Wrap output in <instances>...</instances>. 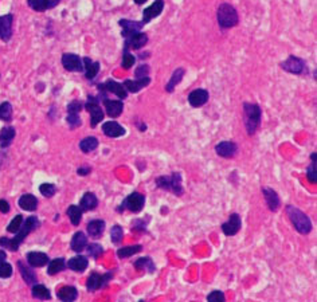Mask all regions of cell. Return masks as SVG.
<instances>
[{"label": "cell", "instance_id": "1", "mask_svg": "<svg viewBox=\"0 0 317 302\" xmlns=\"http://www.w3.org/2000/svg\"><path fill=\"white\" fill-rule=\"evenodd\" d=\"M286 214L289 216L292 224L301 235H308L312 231V221L308 216L293 205H286Z\"/></svg>", "mask_w": 317, "mask_h": 302}, {"label": "cell", "instance_id": "2", "mask_svg": "<svg viewBox=\"0 0 317 302\" xmlns=\"http://www.w3.org/2000/svg\"><path fill=\"white\" fill-rule=\"evenodd\" d=\"M243 113H245V126L246 132L252 136L257 132L258 126L261 124V116L262 110L257 103L245 102L243 103Z\"/></svg>", "mask_w": 317, "mask_h": 302}, {"label": "cell", "instance_id": "3", "mask_svg": "<svg viewBox=\"0 0 317 302\" xmlns=\"http://www.w3.org/2000/svg\"><path fill=\"white\" fill-rule=\"evenodd\" d=\"M216 19H218V24L220 28H232L235 27L238 22H239V17L238 12L234 7L229 4V3H222L218 7L216 11Z\"/></svg>", "mask_w": 317, "mask_h": 302}, {"label": "cell", "instance_id": "4", "mask_svg": "<svg viewBox=\"0 0 317 302\" xmlns=\"http://www.w3.org/2000/svg\"><path fill=\"white\" fill-rule=\"evenodd\" d=\"M183 179L180 172H173L171 176H159L156 179V185L161 189L171 191L173 195L182 196L184 192L183 188Z\"/></svg>", "mask_w": 317, "mask_h": 302}, {"label": "cell", "instance_id": "5", "mask_svg": "<svg viewBox=\"0 0 317 302\" xmlns=\"http://www.w3.org/2000/svg\"><path fill=\"white\" fill-rule=\"evenodd\" d=\"M279 67L290 74L301 76L306 73V62L302 58H298L296 55H289V58L279 63Z\"/></svg>", "mask_w": 317, "mask_h": 302}, {"label": "cell", "instance_id": "6", "mask_svg": "<svg viewBox=\"0 0 317 302\" xmlns=\"http://www.w3.org/2000/svg\"><path fill=\"white\" fill-rule=\"evenodd\" d=\"M145 204V196L140 192H133L127 196V199L124 200L123 204L120 205L117 208V211L123 212L125 208L132 212H140V211L144 208Z\"/></svg>", "mask_w": 317, "mask_h": 302}, {"label": "cell", "instance_id": "7", "mask_svg": "<svg viewBox=\"0 0 317 302\" xmlns=\"http://www.w3.org/2000/svg\"><path fill=\"white\" fill-rule=\"evenodd\" d=\"M39 224H41V223L38 221L37 216H30V218H27L26 221H24V223H21L19 231L16 232V235L14 237V242H15L16 246L19 247L21 243L27 238V235L31 231H34L35 228H38Z\"/></svg>", "mask_w": 317, "mask_h": 302}, {"label": "cell", "instance_id": "8", "mask_svg": "<svg viewBox=\"0 0 317 302\" xmlns=\"http://www.w3.org/2000/svg\"><path fill=\"white\" fill-rule=\"evenodd\" d=\"M85 108L86 110L90 113L91 128H96L97 125L100 124L102 120H104V112H102V109L100 108V105H98V100L93 97V96H89Z\"/></svg>", "mask_w": 317, "mask_h": 302}, {"label": "cell", "instance_id": "9", "mask_svg": "<svg viewBox=\"0 0 317 302\" xmlns=\"http://www.w3.org/2000/svg\"><path fill=\"white\" fill-rule=\"evenodd\" d=\"M98 90L102 93H113V94H116L120 100H125L127 96H128V92H127V89L124 87V85L113 81V80H107L106 82L100 83V85H98Z\"/></svg>", "mask_w": 317, "mask_h": 302}, {"label": "cell", "instance_id": "10", "mask_svg": "<svg viewBox=\"0 0 317 302\" xmlns=\"http://www.w3.org/2000/svg\"><path fill=\"white\" fill-rule=\"evenodd\" d=\"M125 39V42H124V49L127 50H140L141 47H144L145 44L148 43V35L145 33H134L132 35H129Z\"/></svg>", "mask_w": 317, "mask_h": 302}, {"label": "cell", "instance_id": "11", "mask_svg": "<svg viewBox=\"0 0 317 302\" xmlns=\"http://www.w3.org/2000/svg\"><path fill=\"white\" fill-rule=\"evenodd\" d=\"M62 65L67 71H73V73L84 71V62L77 54L66 53L62 55Z\"/></svg>", "mask_w": 317, "mask_h": 302}, {"label": "cell", "instance_id": "12", "mask_svg": "<svg viewBox=\"0 0 317 302\" xmlns=\"http://www.w3.org/2000/svg\"><path fill=\"white\" fill-rule=\"evenodd\" d=\"M110 278H112V273H106L104 275H100L98 273H91L86 282V287L89 291H96L102 286L106 285Z\"/></svg>", "mask_w": 317, "mask_h": 302}, {"label": "cell", "instance_id": "13", "mask_svg": "<svg viewBox=\"0 0 317 302\" xmlns=\"http://www.w3.org/2000/svg\"><path fill=\"white\" fill-rule=\"evenodd\" d=\"M241 216L238 215V214H231L230 218H229V221H225L223 224H222V231L225 235L227 237H234L238 234V231L241 230Z\"/></svg>", "mask_w": 317, "mask_h": 302}, {"label": "cell", "instance_id": "14", "mask_svg": "<svg viewBox=\"0 0 317 302\" xmlns=\"http://www.w3.org/2000/svg\"><path fill=\"white\" fill-rule=\"evenodd\" d=\"M164 10V1L163 0H155L149 7H147L144 11H143V20L141 22L147 24L149 23L152 19H155L160 15L161 12Z\"/></svg>", "mask_w": 317, "mask_h": 302}, {"label": "cell", "instance_id": "15", "mask_svg": "<svg viewBox=\"0 0 317 302\" xmlns=\"http://www.w3.org/2000/svg\"><path fill=\"white\" fill-rule=\"evenodd\" d=\"M12 23H14L12 14L0 17V39L3 42H8L12 37Z\"/></svg>", "mask_w": 317, "mask_h": 302}, {"label": "cell", "instance_id": "16", "mask_svg": "<svg viewBox=\"0 0 317 302\" xmlns=\"http://www.w3.org/2000/svg\"><path fill=\"white\" fill-rule=\"evenodd\" d=\"M216 155L225 159H232L238 152V145L232 141H222L218 145L215 146Z\"/></svg>", "mask_w": 317, "mask_h": 302}, {"label": "cell", "instance_id": "17", "mask_svg": "<svg viewBox=\"0 0 317 302\" xmlns=\"http://www.w3.org/2000/svg\"><path fill=\"white\" fill-rule=\"evenodd\" d=\"M102 132L104 135L106 137H110V139H117V137H121L127 133V130L124 128L123 125H120L116 121H107L105 124L102 125Z\"/></svg>", "mask_w": 317, "mask_h": 302}, {"label": "cell", "instance_id": "18", "mask_svg": "<svg viewBox=\"0 0 317 302\" xmlns=\"http://www.w3.org/2000/svg\"><path fill=\"white\" fill-rule=\"evenodd\" d=\"M210 94L207 90H204V89H196V90L190 93V96H188V102H190V105H191L192 108H200V106H203L204 103H207Z\"/></svg>", "mask_w": 317, "mask_h": 302}, {"label": "cell", "instance_id": "19", "mask_svg": "<svg viewBox=\"0 0 317 302\" xmlns=\"http://www.w3.org/2000/svg\"><path fill=\"white\" fill-rule=\"evenodd\" d=\"M120 27L123 28V38H127L129 35H132L134 33H139L141 31V28L144 27L145 24L143 22H137V20H128V19H121L120 22Z\"/></svg>", "mask_w": 317, "mask_h": 302}, {"label": "cell", "instance_id": "20", "mask_svg": "<svg viewBox=\"0 0 317 302\" xmlns=\"http://www.w3.org/2000/svg\"><path fill=\"white\" fill-rule=\"evenodd\" d=\"M104 106L106 110V114L112 119H116L124 112V103L121 100H107L104 98Z\"/></svg>", "mask_w": 317, "mask_h": 302}, {"label": "cell", "instance_id": "21", "mask_svg": "<svg viewBox=\"0 0 317 302\" xmlns=\"http://www.w3.org/2000/svg\"><path fill=\"white\" fill-rule=\"evenodd\" d=\"M149 83V77H143V78H137V80H127V81H124L123 85L127 89V92L139 93L140 90H143L144 87L148 86Z\"/></svg>", "mask_w": 317, "mask_h": 302}, {"label": "cell", "instance_id": "22", "mask_svg": "<svg viewBox=\"0 0 317 302\" xmlns=\"http://www.w3.org/2000/svg\"><path fill=\"white\" fill-rule=\"evenodd\" d=\"M262 194L263 198H265V201H266V204H268V208L270 211H275L278 210L279 205H281V201H279V196L278 194L272 188H268V187H265L262 188Z\"/></svg>", "mask_w": 317, "mask_h": 302}, {"label": "cell", "instance_id": "23", "mask_svg": "<svg viewBox=\"0 0 317 302\" xmlns=\"http://www.w3.org/2000/svg\"><path fill=\"white\" fill-rule=\"evenodd\" d=\"M48 255L41 251H31L27 254V262L31 267H43L48 263Z\"/></svg>", "mask_w": 317, "mask_h": 302}, {"label": "cell", "instance_id": "24", "mask_svg": "<svg viewBox=\"0 0 317 302\" xmlns=\"http://www.w3.org/2000/svg\"><path fill=\"white\" fill-rule=\"evenodd\" d=\"M86 230H87L89 237L93 238V239H98V238H101V235L105 231V221H101V219L90 221L87 223Z\"/></svg>", "mask_w": 317, "mask_h": 302}, {"label": "cell", "instance_id": "25", "mask_svg": "<svg viewBox=\"0 0 317 302\" xmlns=\"http://www.w3.org/2000/svg\"><path fill=\"white\" fill-rule=\"evenodd\" d=\"M87 264H89V261L86 257L84 255H77L74 258H71L67 262V267L70 270H73L75 273H84L86 269H87Z\"/></svg>", "mask_w": 317, "mask_h": 302}, {"label": "cell", "instance_id": "26", "mask_svg": "<svg viewBox=\"0 0 317 302\" xmlns=\"http://www.w3.org/2000/svg\"><path fill=\"white\" fill-rule=\"evenodd\" d=\"M82 62H84V69L86 70V80H89V81L94 80L97 74H98V71H100V62H93L89 57H85L82 60Z\"/></svg>", "mask_w": 317, "mask_h": 302}, {"label": "cell", "instance_id": "27", "mask_svg": "<svg viewBox=\"0 0 317 302\" xmlns=\"http://www.w3.org/2000/svg\"><path fill=\"white\" fill-rule=\"evenodd\" d=\"M87 246V237L82 231L75 232L71 239V250L75 253H82Z\"/></svg>", "mask_w": 317, "mask_h": 302}, {"label": "cell", "instance_id": "28", "mask_svg": "<svg viewBox=\"0 0 317 302\" xmlns=\"http://www.w3.org/2000/svg\"><path fill=\"white\" fill-rule=\"evenodd\" d=\"M18 267H19V271H21V278L24 280L27 285H35L37 283V274H35V271L31 267L26 266L21 261L18 262Z\"/></svg>", "mask_w": 317, "mask_h": 302}, {"label": "cell", "instance_id": "29", "mask_svg": "<svg viewBox=\"0 0 317 302\" xmlns=\"http://www.w3.org/2000/svg\"><path fill=\"white\" fill-rule=\"evenodd\" d=\"M19 207H21V210L32 212V211L37 210L38 199L31 194L21 195V198H19Z\"/></svg>", "mask_w": 317, "mask_h": 302}, {"label": "cell", "instance_id": "30", "mask_svg": "<svg viewBox=\"0 0 317 302\" xmlns=\"http://www.w3.org/2000/svg\"><path fill=\"white\" fill-rule=\"evenodd\" d=\"M57 297L61 301H75L78 297V291L74 286H62L58 291H57Z\"/></svg>", "mask_w": 317, "mask_h": 302}, {"label": "cell", "instance_id": "31", "mask_svg": "<svg viewBox=\"0 0 317 302\" xmlns=\"http://www.w3.org/2000/svg\"><path fill=\"white\" fill-rule=\"evenodd\" d=\"M16 136L15 128L12 126H7V128H3L0 130V148H7V146L11 145V142L14 141Z\"/></svg>", "mask_w": 317, "mask_h": 302}, {"label": "cell", "instance_id": "32", "mask_svg": "<svg viewBox=\"0 0 317 302\" xmlns=\"http://www.w3.org/2000/svg\"><path fill=\"white\" fill-rule=\"evenodd\" d=\"M98 204V199L93 192H86L80 201V207L82 211H91L94 210Z\"/></svg>", "mask_w": 317, "mask_h": 302}, {"label": "cell", "instance_id": "33", "mask_svg": "<svg viewBox=\"0 0 317 302\" xmlns=\"http://www.w3.org/2000/svg\"><path fill=\"white\" fill-rule=\"evenodd\" d=\"M184 74H186V71H184V69H182V67H179V69H176V70L172 73L171 76V80L168 81V83L166 85V90L168 93H172L173 90H175V87L182 82L183 77H184Z\"/></svg>", "mask_w": 317, "mask_h": 302}, {"label": "cell", "instance_id": "34", "mask_svg": "<svg viewBox=\"0 0 317 302\" xmlns=\"http://www.w3.org/2000/svg\"><path fill=\"white\" fill-rule=\"evenodd\" d=\"M317 153L313 152L311 155V165L306 169V178L311 183L316 184L317 183Z\"/></svg>", "mask_w": 317, "mask_h": 302}, {"label": "cell", "instance_id": "35", "mask_svg": "<svg viewBox=\"0 0 317 302\" xmlns=\"http://www.w3.org/2000/svg\"><path fill=\"white\" fill-rule=\"evenodd\" d=\"M143 250L141 244H133V246H127V247H121L117 250V257L120 259H125L132 257L134 254L140 253Z\"/></svg>", "mask_w": 317, "mask_h": 302}, {"label": "cell", "instance_id": "36", "mask_svg": "<svg viewBox=\"0 0 317 302\" xmlns=\"http://www.w3.org/2000/svg\"><path fill=\"white\" fill-rule=\"evenodd\" d=\"M134 269L136 270H148V273H155L156 266L153 263V261L149 258V257H144V258L137 259L134 262Z\"/></svg>", "mask_w": 317, "mask_h": 302}, {"label": "cell", "instance_id": "37", "mask_svg": "<svg viewBox=\"0 0 317 302\" xmlns=\"http://www.w3.org/2000/svg\"><path fill=\"white\" fill-rule=\"evenodd\" d=\"M97 146H98V140H97L96 137H93V136L86 137L84 140H81L80 142V149L84 152V153L93 152L94 149H97Z\"/></svg>", "mask_w": 317, "mask_h": 302}, {"label": "cell", "instance_id": "38", "mask_svg": "<svg viewBox=\"0 0 317 302\" xmlns=\"http://www.w3.org/2000/svg\"><path fill=\"white\" fill-rule=\"evenodd\" d=\"M67 216L73 226H78L82 221V210L78 205H70L67 208Z\"/></svg>", "mask_w": 317, "mask_h": 302}, {"label": "cell", "instance_id": "39", "mask_svg": "<svg viewBox=\"0 0 317 302\" xmlns=\"http://www.w3.org/2000/svg\"><path fill=\"white\" fill-rule=\"evenodd\" d=\"M64 267H66V261L63 258H57L48 263L47 273L50 275H55L61 273L62 270H64Z\"/></svg>", "mask_w": 317, "mask_h": 302}, {"label": "cell", "instance_id": "40", "mask_svg": "<svg viewBox=\"0 0 317 302\" xmlns=\"http://www.w3.org/2000/svg\"><path fill=\"white\" fill-rule=\"evenodd\" d=\"M32 297L38 300H50L51 294L46 286L43 285H34L32 286Z\"/></svg>", "mask_w": 317, "mask_h": 302}, {"label": "cell", "instance_id": "41", "mask_svg": "<svg viewBox=\"0 0 317 302\" xmlns=\"http://www.w3.org/2000/svg\"><path fill=\"white\" fill-rule=\"evenodd\" d=\"M136 63V57H134L129 50L124 49L123 53V62H121V65L125 70H129V69H132V66Z\"/></svg>", "mask_w": 317, "mask_h": 302}, {"label": "cell", "instance_id": "42", "mask_svg": "<svg viewBox=\"0 0 317 302\" xmlns=\"http://www.w3.org/2000/svg\"><path fill=\"white\" fill-rule=\"evenodd\" d=\"M12 117V105L10 102L0 103V121H10Z\"/></svg>", "mask_w": 317, "mask_h": 302}, {"label": "cell", "instance_id": "43", "mask_svg": "<svg viewBox=\"0 0 317 302\" xmlns=\"http://www.w3.org/2000/svg\"><path fill=\"white\" fill-rule=\"evenodd\" d=\"M27 3H28L30 8H32L34 11L43 12L48 10L47 0H27Z\"/></svg>", "mask_w": 317, "mask_h": 302}, {"label": "cell", "instance_id": "44", "mask_svg": "<svg viewBox=\"0 0 317 302\" xmlns=\"http://www.w3.org/2000/svg\"><path fill=\"white\" fill-rule=\"evenodd\" d=\"M110 238H112V242L114 244H118V243H121L124 238V230L123 227L118 226V224H114L112 227V230H110Z\"/></svg>", "mask_w": 317, "mask_h": 302}, {"label": "cell", "instance_id": "45", "mask_svg": "<svg viewBox=\"0 0 317 302\" xmlns=\"http://www.w3.org/2000/svg\"><path fill=\"white\" fill-rule=\"evenodd\" d=\"M55 191H57V187L51 183H43L39 185V192H41L44 198H53Z\"/></svg>", "mask_w": 317, "mask_h": 302}, {"label": "cell", "instance_id": "46", "mask_svg": "<svg viewBox=\"0 0 317 302\" xmlns=\"http://www.w3.org/2000/svg\"><path fill=\"white\" fill-rule=\"evenodd\" d=\"M86 250H87V254H89V257L91 258L97 259L102 253H104V248H102L101 244H98V243H91L89 246H86Z\"/></svg>", "mask_w": 317, "mask_h": 302}, {"label": "cell", "instance_id": "47", "mask_svg": "<svg viewBox=\"0 0 317 302\" xmlns=\"http://www.w3.org/2000/svg\"><path fill=\"white\" fill-rule=\"evenodd\" d=\"M21 223H23V216L16 215L15 218L10 221V224H8V227H7V231L11 232V234H16V232L19 231Z\"/></svg>", "mask_w": 317, "mask_h": 302}, {"label": "cell", "instance_id": "48", "mask_svg": "<svg viewBox=\"0 0 317 302\" xmlns=\"http://www.w3.org/2000/svg\"><path fill=\"white\" fill-rule=\"evenodd\" d=\"M66 121H67V124L70 125L71 129H74V128H77V126H80V125L82 124L80 119V113H69L67 114Z\"/></svg>", "mask_w": 317, "mask_h": 302}, {"label": "cell", "instance_id": "49", "mask_svg": "<svg viewBox=\"0 0 317 302\" xmlns=\"http://www.w3.org/2000/svg\"><path fill=\"white\" fill-rule=\"evenodd\" d=\"M12 275V266L7 262H0V278H10Z\"/></svg>", "mask_w": 317, "mask_h": 302}, {"label": "cell", "instance_id": "50", "mask_svg": "<svg viewBox=\"0 0 317 302\" xmlns=\"http://www.w3.org/2000/svg\"><path fill=\"white\" fill-rule=\"evenodd\" d=\"M207 301L209 302H215V301L225 302L226 297L220 290H214V291H211L209 296H207Z\"/></svg>", "mask_w": 317, "mask_h": 302}, {"label": "cell", "instance_id": "51", "mask_svg": "<svg viewBox=\"0 0 317 302\" xmlns=\"http://www.w3.org/2000/svg\"><path fill=\"white\" fill-rule=\"evenodd\" d=\"M0 246L8 248L10 251H18L19 248L14 242V239H8V238H0Z\"/></svg>", "mask_w": 317, "mask_h": 302}, {"label": "cell", "instance_id": "52", "mask_svg": "<svg viewBox=\"0 0 317 302\" xmlns=\"http://www.w3.org/2000/svg\"><path fill=\"white\" fill-rule=\"evenodd\" d=\"M149 74V66L148 65H140L136 71H134V77L136 78H143V77H148Z\"/></svg>", "mask_w": 317, "mask_h": 302}, {"label": "cell", "instance_id": "53", "mask_svg": "<svg viewBox=\"0 0 317 302\" xmlns=\"http://www.w3.org/2000/svg\"><path fill=\"white\" fill-rule=\"evenodd\" d=\"M82 109V103L80 101H73L67 105V113H80Z\"/></svg>", "mask_w": 317, "mask_h": 302}, {"label": "cell", "instance_id": "54", "mask_svg": "<svg viewBox=\"0 0 317 302\" xmlns=\"http://www.w3.org/2000/svg\"><path fill=\"white\" fill-rule=\"evenodd\" d=\"M8 211H10V204H8V201L4 199H0V212L7 214Z\"/></svg>", "mask_w": 317, "mask_h": 302}, {"label": "cell", "instance_id": "55", "mask_svg": "<svg viewBox=\"0 0 317 302\" xmlns=\"http://www.w3.org/2000/svg\"><path fill=\"white\" fill-rule=\"evenodd\" d=\"M77 173L80 175V176H86V175H89L90 173V168H78L77 169Z\"/></svg>", "mask_w": 317, "mask_h": 302}, {"label": "cell", "instance_id": "56", "mask_svg": "<svg viewBox=\"0 0 317 302\" xmlns=\"http://www.w3.org/2000/svg\"><path fill=\"white\" fill-rule=\"evenodd\" d=\"M58 3H59V0H47L48 8H54V7L57 6Z\"/></svg>", "mask_w": 317, "mask_h": 302}, {"label": "cell", "instance_id": "57", "mask_svg": "<svg viewBox=\"0 0 317 302\" xmlns=\"http://www.w3.org/2000/svg\"><path fill=\"white\" fill-rule=\"evenodd\" d=\"M5 258H7V254H5V251H3V250H0V262H3V261H5Z\"/></svg>", "mask_w": 317, "mask_h": 302}, {"label": "cell", "instance_id": "58", "mask_svg": "<svg viewBox=\"0 0 317 302\" xmlns=\"http://www.w3.org/2000/svg\"><path fill=\"white\" fill-rule=\"evenodd\" d=\"M133 1L137 6H141V4H144L145 1H148V0H133Z\"/></svg>", "mask_w": 317, "mask_h": 302}, {"label": "cell", "instance_id": "59", "mask_svg": "<svg viewBox=\"0 0 317 302\" xmlns=\"http://www.w3.org/2000/svg\"><path fill=\"white\" fill-rule=\"evenodd\" d=\"M3 160H4V155H1V153H0V168L3 167Z\"/></svg>", "mask_w": 317, "mask_h": 302}]
</instances>
